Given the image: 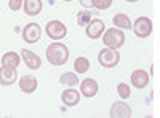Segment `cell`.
Masks as SVG:
<instances>
[{"mask_svg":"<svg viewBox=\"0 0 160 118\" xmlns=\"http://www.w3.org/2000/svg\"><path fill=\"white\" fill-rule=\"evenodd\" d=\"M8 7H10L11 11H19L21 7H22V0H10Z\"/></svg>","mask_w":160,"mask_h":118,"instance_id":"obj_23","label":"cell"},{"mask_svg":"<svg viewBox=\"0 0 160 118\" xmlns=\"http://www.w3.org/2000/svg\"><path fill=\"white\" fill-rule=\"evenodd\" d=\"M47 59L50 64L53 65H62L68 62L69 59V48L59 43V42H55V43H51L48 48H47Z\"/></svg>","mask_w":160,"mask_h":118,"instance_id":"obj_1","label":"cell"},{"mask_svg":"<svg viewBox=\"0 0 160 118\" xmlns=\"http://www.w3.org/2000/svg\"><path fill=\"white\" fill-rule=\"evenodd\" d=\"M101 37H102V43L106 45V48L118 50L125 43V34L122 32V29H117V27L108 29L104 32V35H101Z\"/></svg>","mask_w":160,"mask_h":118,"instance_id":"obj_2","label":"cell"},{"mask_svg":"<svg viewBox=\"0 0 160 118\" xmlns=\"http://www.w3.org/2000/svg\"><path fill=\"white\" fill-rule=\"evenodd\" d=\"M21 56H22V61L26 62V65L31 69V70H37V69H40V65H42V59H40L34 51H31V50H22L21 51Z\"/></svg>","mask_w":160,"mask_h":118,"instance_id":"obj_12","label":"cell"},{"mask_svg":"<svg viewBox=\"0 0 160 118\" xmlns=\"http://www.w3.org/2000/svg\"><path fill=\"white\" fill-rule=\"evenodd\" d=\"M19 64H21V58H19L18 53H15V51H8V53H5L3 58H2V65H5V67L16 69Z\"/></svg>","mask_w":160,"mask_h":118,"instance_id":"obj_16","label":"cell"},{"mask_svg":"<svg viewBox=\"0 0 160 118\" xmlns=\"http://www.w3.org/2000/svg\"><path fill=\"white\" fill-rule=\"evenodd\" d=\"M114 0H93V7L98 8V10H108L111 8Z\"/></svg>","mask_w":160,"mask_h":118,"instance_id":"obj_22","label":"cell"},{"mask_svg":"<svg viewBox=\"0 0 160 118\" xmlns=\"http://www.w3.org/2000/svg\"><path fill=\"white\" fill-rule=\"evenodd\" d=\"M98 82L96 80H93V78H85V80L80 83V93H82V96L85 97H95L98 94Z\"/></svg>","mask_w":160,"mask_h":118,"instance_id":"obj_10","label":"cell"},{"mask_svg":"<svg viewBox=\"0 0 160 118\" xmlns=\"http://www.w3.org/2000/svg\"><path fill=\"white\" fill-rule=\"evenodd\" d=\"M83 8H93V0H78Z\"/></svg>","mask_w":160,"mask_h":118,"instance_id":"obj_24","label":"cell"},{"mask_svg":"<svg viewBox=\"0 0 160 118\" xmlns=\"http://www.w3.org/2000/svg\"><path fill=\"white\" fill-rule=\"evenodd\" d=\"M120 61V53L117 50L112 48H102L98 54V62L102 65L104 69H112L118 64Z\"/></svg>","mask_w":160,"mask_h":118,"instance_id":"obj_3","label":"cell"},{"mask_svg":"<svg viewBox=\"0 0 160 118\" xmlns=\"http://www.w3.org/2000/svg\"><path fill=\"white\" fill-rule=\"evenodd\" d=\"M127 2H138V0H127Z\"/></svg>","mask_w":160,"mask_h":118,"instance_id":"obj_25","label":"cell"},{"mask_svg":"<svg viewBox=\"0 0 160 118\" xmlns=\"http://www.w3.org/2000/svg\"><path fill=\"white\" fill-rule=\"evenodd\" d=\"M24 13L29 16H37L42 11V0H22Z\"/></svg>","mask_w":160,"mask_h":118,"instance_id":"obj_15","label":"cell"},{"mask_svg":"<svg viewBox=\"0 0 160 118\" xmlns=\"http://www.w3.org/2000/svg\"><path fill=\"white\" fill-rule=\"evenodd\" d=\"M45 32L53 40H61V38H64L68 35V27L61 21H50L45 27Z\"/></svg>","mask_w":160,"mask_h":118,"instance_id":"obj_5","label":"cell"},{"mask_svg":"<svg viewBox=\"0 0 160 118\" xmlns=\"http://www.w3.org/2000/svg\"><path fill=\"white\" fill-rule=\"evenodd\" d=\"M114 26L117 29H131V21L125 13H118L114 16Z\"/></svg>","mask_w":160,"mask_h":118,"instance_id":"obj_18","label":"cell"},{"mask_svg":"<svg viewBox=\"0 0 160 118\" xmlns=\"http://www.w3.org/2000/svg\"><path fill=\"white\" fill-rule=\"evenodd\" d=\"M61 101L66 107H74L80 102V93L77 89H64L61 94Z\"/></svg>","mask_w":160,"mask_h":118,"instance_id":"obj_14","label":"cell"},{"mask_svg":"<svg viewBox=\"0 0 160 118\" xmlns=\"http://www.w3.org/2000/svg\"><path fill=\"white\" fill-rule=\"evenodd\" d=\"M37 86H38L37 77H34V75H24V77H21V80H19V89L22 91V93L32 94L34 91L37 89Z\"/></svg>","mask_w":160,"mask_h":118,"instance_id":"obj_13","label":"cell"},{"mask_svg":"<svg viewBox=\"0 0 160 118\" xmlns=\"http://www.w3.org/2000/svg\"><path fill=\"white\" fill-rule=\"evenodd\" d=\"M42 38V29L37 22H29L26 24V27L22 29V40L26 43H37Z\"/></svg>","mask_w":160,"mask_h":118,"instance_id":"obj_6","label":"cell"},{"mask_svg":"<svg viewBox=\"0 0 160 118\" xmlns=\"http://www.w3.org/2000/svg\"><path fill=\"white\" fill-rule=\"evenodd\" d=\"M74 69H75V73L77 75L78 73H87L88 69H90V61L87 58H83V56L77 58L75 62H74Z\"/></svg>","mask_w":160,"mask_h":118,"instance_id":"obj_19","label":"cell"},{"mask_svg":"<svg viewBox=\"0 0 160 118\" xmlns=\"http://www.w3.org/2000/svg\"><path fill=\"white\" fill-rule=\"evenodd\" d=\"M131 29L139 38H148L152 34V21L146 16H141L135 21V24H131Z\"/></svg>","mask_w":160,"mask_h":118,"instance_id":"obj_4","label":"cell"},{"mask_svg":"<svg viewBox=\"0 0 160 118\" xmlns=\"http://www.w3.org/2000/svg\"><path fill=\"white\" fill-rule=\"evenodd\" d=\"M109 116L111 118H130L131 116V107L127 102L117 101L112 104V107L109 110Z\"/></svg>","mask_w":160,"mask_h":118,"instance_id":"obj_8","label":"cell"},{"mask_svg":"<svg viewBox=\"0 0 160 118\" xmlns=\"http://www.w3.org/2000/svg\"><path fill=\"white\" fill-rule=\"evenodd\" d=\"M117 93H118V96L122 99H128L130 94H131V89H130V86L127 83H118L117 85Z\"/></svg>","mask_w":160,"mask_h":118,"instance_id":"obj_21","label":"cell"},{"mask_svg":"<svg viewBox=\"0 0 160 118\" xmlns=\"http://www.w3.org/2000/svg\"><path fill=\"white\" fill-rule=\"evenodd\" d=\"M64 2H72V0H64Z\"/></svg>","mask_w":160,"mask_h":118,"instance_id":"obj_26","label":"cell"},{"mask_svg":"<svg viewBox=\"0 0 160 118\" xmlns=\"http://www.w3.org/2000/svg\"><path fill=\"white\" fill-rule=\"evenodd\" d=\"M90 21H91V13L90 11H78L77 13V24L78 26H87L90 24Z\"/></svg>","mask_w":160,"mask_h":118,"instance_id":"obj_20","label":"cell"},{"mask_svg":"<svg viewBox=\"0 0 160 118\" xmlns=\"http://www.w3.org/2000/svg\"><path fill=\"white\" fill-rule=\"evenodd\" d=\"M149 80H151L149 73L146 72V70H142V69H138V70H135V72L131 73V85L135 86V88H138V89L146 88V86L149 85Z\"/></svg>","mask_w":160,"mask_h":118,"instance_id":"obj_11","label":"cell"},{"mask_svg":"<svg viewBox=\"0 0 160 118\" xmlns=\"http://www.w3.org/2000/svg\"><path fill=\"white\" fill-rule=\"evenodd\" d=\"M104 29H106V24L102 19H93L85 27V34L91 40H96V38H99L104 34Z\"/></svg>","mask_w":160,"mask_h":118,"instance_id":"obj_7","label":"cell"},{"mask_svg":"<svg viewBox=\"0 0 160 118\" xmlns=\"http://www.w3.org/2000/svg\"><path fill=\"white\" fill-rule=\"evenodd\" d=\"M59 83L62 86H69V88H74L78 85V77L75 72H66L59 77Z\"/></svg>","mask_w":160,"mask_h":118,"instance_id":"obj_17","label":"cell"},{"mask_svg":"<svg viewBox=\"0 0 160 118\" xmlns=\"http://www.w3.org/2000/svg\"><path fill=\"white\" fill-rule=\"evenodd\" d=\"M16 80H18V72H16V69L5 67V65H2V67H0V85H2V86L15 85Z\"/></svg>","mask_w":160,"mask_h":118,"instance_id":"obj_9","label":"cell"}]
</instances>
